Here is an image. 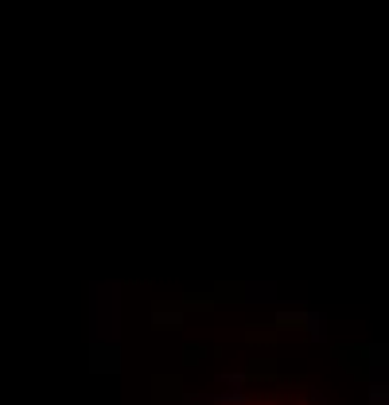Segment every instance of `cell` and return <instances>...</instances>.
<instances>
[{"label":"cell","instance_id":"6da1fadb","mask_svg":"<svg viewBox=\"0 0 389 405\" xmlns=\"http://www.w3.org/2000/svg\"><path fill=\"white\" fill-rule=\"evenodd\" d=\"M370 397H373V401H385V405H389V389H385V386H378Z\"/></svg>","mask_w":389,"mask_h":405},{"label":"cell","instance_id":"7a4b0ae2","mask_svg":"<svg viewBox=\"0 0 389 405\" xmlns=\"http://www.w3.org/2000/svg\"><path fill=\"white\" fill-rule=\"evenodd\" d=\"M284 405H292V401H284Z\"/></svg>","mask_w":389,"mask_h":405}]
</instances>
